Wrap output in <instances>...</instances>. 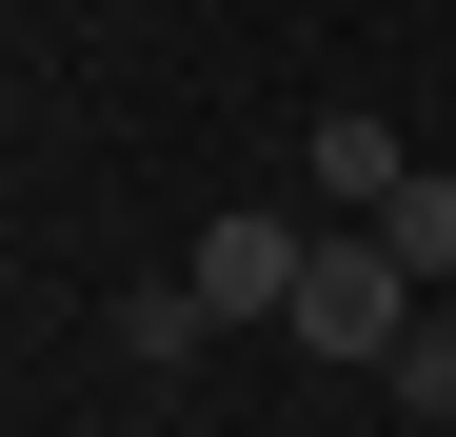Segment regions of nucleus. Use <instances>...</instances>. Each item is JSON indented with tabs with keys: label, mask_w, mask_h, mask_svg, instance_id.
I'll return each instance as SVG.
<instances>
[{
	"label": "nucleus",
	"mask_w": 456,
	"mask_h": 437,
	"mask_svg": "<svg viewBox=\"0 0 456 437\" xmlns=\"http://www.w3.org/2000/svg\"><path fill=\"white\" fill-rule=\"evenodd\" d=\"M436 299H417V278H397V239H377V218H318V278H297V358H397Z\"/></svg>",
	"instance_id": "nucleus-1"
},
{
	"label": "nucleus",
	"mask_w": 456,
	"mask_h": 437,
	"mask_svg": "<svg viewBox=\"0 0 456 437\" xmlns=\"http://www.w3.org/2000/svg\"><path fill=\"white\" fill-rule=\"evenodd\" d=\"M179 278H199L218 318H297V278H318V199H218Z\"/></svg>",
	"instance_id": "nucleus-2"
},
{
	"label": "nucleus",
	"mask_w": 456,
	"mask_h": 437,
	"mask_svg": "<svg viewBox=\"0 0 456 437\" xmlns=\"http://www.w3.org/2000/svg\"><path fill=\"white\" fill-rule=\"evenodd\" d=\"M397 179H417V139L377 120V100H338L318 139H297V199H318V218H377V199H397Z\"/></svg>",
	"instance_id": "nucleus-3"
},
{
	"label": "nucleus",
	"mask_w": 456,
	"mask_h": 437,
	"mask_svg": "<svg viewBox=\"0 0 456 437\" xmlns=\"http://www.w3.org/2000/svg\"><path fill=\"white\" fill-rule=\"evenodd\" d=\"M377 239H397V278H417V299H456V160H417L397 199H377Z\"/></svg>",
	"instance_id": "nucleus-4"
},
{
	"label": "nucleus",
	"mask_w": 456,
	"mask_h": 437,
	"mask_svg": "<svg viewBox=\"0 0 456 437\" xmlns=\"http://www.w3.org/2000/svg\"><path fill=\"white\" fill-rule=\"evenodd\" d=\"M199 338H218V299H199V278H139V299H119V358H139V378H179Z\"/></svg>",
	"instance_id": "nucleus-5"
},
{
	"label": "nucleus",
	"mask_w": 456,
	"mask_h": 437,
	"mask_svg": "<svg viewBox=\"0 0 456 437\" xmlns=\"http://www.w3.org/2000/svg\"><path fill=\"white\" fill-rule=\"evenodd\" d=\"M377 378H397V417H456V318H417L397 358H377Z\"/></svg>",
	"instance_id": "nucleus-6"
}]
</instances>
